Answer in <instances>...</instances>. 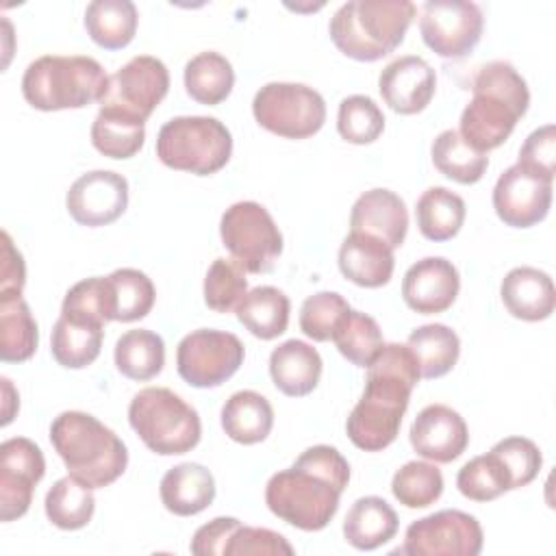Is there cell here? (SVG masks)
Segmentation results:
<instances>
[{
  "instance_id": "1",
  "label": "cell",
  "mask_w": 556,
  "mask_h": 556,
  "mask_svg": "<svg viewBox=\"0 0 556 556\" xmlns=\"http://www.w3.org/2000/svg\"><path fill=\"white\" fill-rule=\"evenodd\" d=\"M348 482L350 465L343 454L332 445H313L267 480L265 504L282 521L317 532L337 515Z\"/></svg>"
},
{
  "instance_id": "2",
  "label": "cell",
  "mask_w": 556,
  "mask_h": 556,
  "mask_svg": "<svg viewBox=\"0 0 556 556\" xmlns=\"http://www.w3.org/2000/svg\"><path fill=\"white\" fill-rule=\"evenodd\" d=\"M419 378V363L408 345L380 348L367 365L365 391L345 421L348 437L358 450L380 452L395 441Z\"/></svg>"
},
{
  "instance_id": "3",
  "label": "cell",
  "mask_w": 556,
  "mask_h": 556,
  "mask_svg": "<svg viewBox=\"0 0 556 556\" xmlns=\"http://www.w3.org/2000/svg\"><path fill=\"white\" fill-rule=\"evenodd\" d=\"M473 98L460 115V137L476 150L486 154L500 148L526 115L530 91L523 76L508 61H491L482 65L471 83Z\"/></svg>"
},
{
  "instance_id": "4",
  "label": "cell",
  "mask_w": 556,
  "mask_h": 556,
  "mask_svg": "<svg viewBox=\"0 0 556 556\" xmlns=\"http://www.w3.org/2000/svg\"><path fill=\"white\" fill-rule=\"evenodd\" d=\"M50 443L70 476L91 489L115 482L128 465L124 441L100 419L83 410H65L50 426Z\"/></svg>"
},
{
  "instance_id": "5",
  "label": "cell",
  "mask_w": 556,
  "mask_h": 556,
  "mask_svg": "<svg viewBox=\"0 0 556 556\" xmlns=\"http://www.w3.org/2000/svg\"><path fill=\"white\" fill-rule=\"evenodd\" d=\"M417 13L408 0H350L330 17V39L354 61H378L393 52Z\"/></svg>"
},
{
  "instance_id": "6",
  "label": "cell",
  "mask_w": 556,
  "mask_h": 556,
  "mask_svg": "<svg viewBox=\"0 0 556 556\" xmlns=\"http://www.w3.org/2000/svg\"><path fill=\"white\" fill-rule=\"evenodd\" d=\"M109 76L91 56L46 54L28 63L22 93L33 109L63 111L100 102Z\"/></svg>"
},
{
  "instance_id": "7",
  "label": "cell",
  "mask_w": 556,
  "mask_h": 556,
  "mask_svg": "<svg viewBox=\"0 0 556 556\" xmlns=\"http://www.w3.org/2000/svg\"><path fill=\"white\" fill-rule=\"evenodd\" d=\"M128 421L146 447L161 456L191 452L202 437L198 410L165 387H146L135 393Z\"/></svg>"
},
{
  "instance_id": "8",
  "label": "cell",
  "mask_w": 556,
  "mask_h": 556,
  "mask_svg": "<svg viewBox=\"0 0 556 556\" xmlns=\"http://www.w3.org/2000/svg\"><path fill=\"white\" fill-rule=\"evenodd\" d=\"M232 154V135L206 115H180L165 122L156 135V156L163 165L208 176L219 172Z\"/></svg>"
},
{
  "instance_id": "9",
  "label": "cell",
  "mask_w": 556,
  "mask_h": 556,
  "mask_svg": "<svg viewBox=\"0 0 556 556\" xmlns=\"http://www.w3.org/2000/svg\"><path fill=\"white\" fill-rule=\"evenodd\" d=\"M224 248L248 274H267L282 254V235L269 211L252 200L228 206L219 222Z\"/></svg>"
},
{
  "instance_id": "10",
  "label": "cell",
  "mask_w": 556,
  "mask_h": 556,
  "mask_svg": "<svg viewBox=\"0 0 556 556\" xmlns=\"http://www.w3.org/2000/svg\"><path fill=\"white\" fill-rule=\"evenodd\" d=\"M252 113L258 126L285 137L306 139L326 122V102L319 91L302 83H267L254 100Z\"/></svg>"
},
{
  "instance_id": "11",
  "label": "cell",
  "mask_w": 556,
  "mask_h": 556,
  "mask_svg": "<svg viewBox=\"0 0 556 556\" xmlns=\"http://www.w3.org/2000/svg\"><path fill=\"white\" fill-rule=\"evenodd\" d=\"M243 356L245 350L237 334L200 328L180 339L176 350V369L187 384L195 389H211L232 378L243 365Z\"/></svg>"
},
{
  "instance_id": "12",
  "label": "cell",
  "mask_w": 556,
  "mask_h": 556,
  "mask_svg": "<svg viewBox=\"0 0 556 556\" xmlns=\"http://www.w3.org/2000/svg\"><path fill=\"white\" fill-rule=\"evenodd\" d=\"M484 534L480 521L463 510L445 508L413 521L406 528L404 545L393 554L410 556H478Z\"/></svg>"
},
{
  "instance_id": "13",
  "label": "cell",
  "mask_w": 556,
  "mask_h": 556,
  "mask_svg": "<svg viewBox=\"0 0 556 556\" xmlns=\"http://www.w3.org/2000/svg\"><path fill=\"white\" fill-rule=\"evenodd\" d=\"M169 89V72L156 56H132L113 76L100 98V109H113L146 122Z\"/></svg>"
},
{
  "instance_id": "14",
  "label": "cell",
  "mask_w": 556,
  "mask_h": 556,
  "mask_svg": "<svg viewBox=\"0 0 556 556\" xmlns=\"http://www.w3.org/2000/svg\"><path fill=\"white\" fill-rule=\"evenodd\" d=\"M484 17L476 2L428 0L421 7L419 30L424 43L443 59L467 56L482 37Z\"/></svg>"
},
{
  "instance_id": "15",
  "label": "cell",
  "mask_w": 556,
  "mask_h": 556,
  "mask_svg": "<svg viewBox=\"0 0 556 556\" xmlns=\"http://www.w3.org/2000/svg\"><path fill=\"white\" fill-rule=\"evenodd\" d=\"M46 473V458L26 437L7 439L0 445V519L13 521L26 515L33 491Z\"/></svg>"
},
{
  "instance_id": "16",
  "label": "cell",
  "mask_w": 556,
  "mask_h": 556,
  "mask_svg": "<svg viewBox=\"0 0 556 556\" xmlns=\"http://www.w3.org/2000/svg\"><path fill=\"white\" fill-rule=\"evenodd\" d=\"M552 206V180L515 163L493 187V208L513 228H530L545 219Z\"/></svg>"
},
{
  "instance_id": "17",
  "label": "cell",
  "mask_w": 556,
  "mask_h": 556,
  "mask_svg": "<svg viewBox=\"0 0 556 556\" xmlns=\"http://www.w3.org/2000/svg\"><path fill=\"white\" fill-rule=\"evenodd\" d=\"M65 206L80 226H106L128 206V180L111 169L87 172L72 182Z\"/></svg>"
},
{
  "instance_id": "18",
  "label": "cell",
  "mask_w": 556,
  "mask_h": 556,
  "mask_svg": "<svg viewBox=\"0 0 556 556\" xmlns=\"http://www.w3.org/2000/svg\"><path fill=\"white\" fill-rule=\"evenodd\" d=\"M458 289V269L443 256H426L413 263L402 280V298L406 306L419 315L447 311L454 304Z\"/></svg>"
},
{
  "instance_id": "19",
  "label": "cell",
  "mask_w": 556,
  "mask_h": 556,
  "mask_svg": "<svg viewBox=\"0 0 556 556\" xmlns=\"http://www.w3.org/2000/svg\"><path fill=\"white\" fill-rule=\"evenodd\" d=\"M413 450L432 463H452L469 445L465 419L445 404H430L419 410L408 432Z\"/></svg>"
},
{
  "instance_id": "20",
  "label": "cell",
  "mask_w": 556,
  "mask_h": 556,
  "mask_svg": "<svg viewBox=\"0 0 556 556\" xmlns=\"http://www.w3.org/2000/svg\"><path fill=\"white\" fill-rule=\"evenodd\" d=\"M378 89L391 111L415 115L430 104L437 89V76L426 59L404 54L393 59L380 72Z\"/></svg>"
},
{
  "instance_id": "21",
  "label": "cell",
  "mask_w": 556,
  "mask_h": 556,
  "mask_svg": "<svg viewBox=\"0 0 556 556\" xmlns=\"http://www.w3.org/2000/svg\"><path fill=\"white\" fill-rule=\"evenodd\" d=\"M408 230L404 200L389 189H369L352 206L350 232H363L384 241L391 250L400 248Z\"/></svg>"
},
{
  "instance_id": "22",
  "label": "cell",
  "mask_w": 556,
  "mask_h": 556,
  "mask_svg": "<svg viewBox=\"0 0 556 556\" xmlns=\"http://www.w3.org/2000/svg\"><path fill=\"white\" fill-rule=\"evenodd\" d=\"M500 295L506 311L523 321L547 319L556 306V289L549 274L528 265L515 267L504 276Z\"/></svg>"
},
{
  "instance_id": "23",
  "label": "cell",
  "mask_w": 556,
  "mask_h": 556,
  "mask_svg": "<svg viewBox=\"0 0 556 556\" xmlns=\"http://www.w3.org/2000/svg\"><path fill=\"white\" fill-rule=\"evenodd\" d=\"M393 250L376 237L350 232L339 248V269L358 287L376 289L387 285L393 276Z\"/></svg>"
},
{
  "instance_id": "24",
  "label": "cell",
  "mask_w": 556,
  "mask_h": 556,
  "mask_svg": "<svg viewBox=\"0 0 556 556\" xmlns=\"http://www.w3.org/2000/svg\"><path fill=\"white\" fill-rule=\"evenodd\" d=\"M319 352L300 339H289L271 350L269 376L276 389L289 397L308 395L321 378Z\"/></svg>"
},
{
  "instance_id": "25",
  "label": "cell",
  "mask_w": 556,
  "mask_h": 556,
  "mask_svg": "<svg viewBox=\"0 0 556 556\" xmlns=\"http://www.w3.org/2000/svg\"><path fill=\"white\" fill-rule=\"evenodd\" d=\"M159 493L163 506L169 513L178 517H191L213 504L215 478L200 463H180L165 471Z\"/></svg>"
},
{
  "instance_id": "26",
  "label": "cell",
  "mask_w": 556,
  "mask_h": 556,
  "mask_svg": "<svg viewBox=\"0 0 556 556\" xmlns=\"http://www.w3.org/2000/svg\"><path fill=\"white\" fill-rule=\"evenodd\" d=\"M400 519L391 504L378 495L358 497L343 519L345 541L363 552L389 543L397 532Z\"/></svg>"
},
{
  "instance_id": "27",
  "label": "cell",
  "mask_w": 556,
  "mask_h": 556,
  "mask_svg": "<svg viewBox=\"0 0 556 556\" xmlns=\"http://www.w3.org/2000/svg\"><path fill=\"white\" fill-rule=\"evenodd\" d=\"M222 428L241 445L261 443L274 428V408L256 391H237L222 406Z\"/></svg>"
},
{
  "instance_id": "28",
  "label": "cell",
  "mask_w": 556,
  "mask_h": 556,
  "mask_svg": "<svg viewBox=\"0 0 556 556\" xmlns=\"http://www.w3.org/2000/svg\"><path fill=\"white\" fill-rule=\"evenodd\" d=\"M137 20L130 0H93L85 9L87 35L104 50L126 48L137 33Z\"/></svg>"
},
{
  "instance_id": "29",
  "label": "cell",
  "mask_w": 556,
  "mask_h": 556,
  "mask_svg": "<svg viewBox=\"0 0 556 556\" xmlns=\"http://www.w3.org/2000/svg\"><path fill=\"white\" fill-rule=\"evenodd\" d=\"M104 326L78 321L61 315L52 328L50 352L52 358L65 369H83L91 365L102 350Z\"/></svg>"
},
{
  "instance_id": "30",
  "label": "cell",
  "mask_w": 556,
  "mask_h": 556,
  "mask_svg": "<svg viewBox=\"0 0 556 556\" xmlns=\"http://www.w3.org/2000/svg\"><path fill=\"white\" fill-rule=\"evenodd\" d=\"M106 280V304L109 321H137L143 319L154 306V285L152 280L132 267L115 269L104 276Z\"/></svg>"
},
{
  "instance_id": "31",
  "label": "cell",
  "mask_w": 556,
  "mask_h": 556,
  "mask_svg": "<svg viewBox=\"0 0 556 556\" xmlns=\"http://www.w3.org/2000/svg\"><path fill=\"white\" fill-rule=\"evenodd\" d=\"M289 298L276 287H256L237 304V319L258 339L271 341L289 326Z\"/></svg>"
},
{
  "instance_id": "32",
  "label": "cell",
  "mask_w": 556,
  "mask_h": 556,
  "mask_svg": "<svg viewBox=\"0 0 556 556\" xmlns=\"http://www.w3.org/2000/svg\"><path fill=\"white\" fill-rule=\"evenodd\" d=\"M113 358L122 376L137 382H146L161 374L165 365V343L161 334L152 330H128L117 339Z\"/></svg>"
},
{
  "instance_id": "33",
  "label": "cell",
  "mask_w": 556,
  "mask_h": 556,
  "mask_svg": "<svg viewBox=\"0 0 556 556\" xmlns=\"http://www.w3.org/2000/svg\"><path fill=\"white\" fill-rule=\"evenodd\" d=\"M235 87V70L226 56L206 50L195 54L185 65V89L191 100L215 106L224 102Z\"/></svg>"
},
{
  "instance_id": "34",
  "label": "cell",
  "mask_w": 556,
  "mask_h": 556,
  "mask_svg": "<svg viewBox=\"0 0 556 556\" xmlns=\"http://www.w3.org/2000/svg\"><path fill=\"white\" fill-rule=\"evenodd\" d=\"M467 208L458 193L445 187L426 189L415 206L419 232L430 241H447L463 228Z\"/></svg>"
},
{
  "instance_id": "35",
  "label": "cell",
  "mask_w": 556,
  "mask_h": 556,
  "mask_svg": "<svg viewBox=\"0 0 556 556\" xmlns=\"http://www.w3.org/2000/svg\"><path fill=\"white\" fill-rule=\"evenodd\" d=\"M406 345L419 363L421 378L432 380L445 376L458 361L460 339L445 324H426L408 334Z\"/></svg>"
},
{
  "instance_id": "36",
  "label": "cell",
  "mask_w": 556,
  "mask_h": 556,
  "mask_svg": "<svg viewBox=\"0 0 556 556\" xmlns=\"http://www.w3.org/2000/svg\"><path fill=\"white\" fill-rule=\"evenodd\" d=\"M39 343L37 321L22 295L0 298V361L24 363Z\"/></svg>"
},
{
  "instance_id": "37",
  "label": "cell",
  "mask_w": 556,
  "mask_h": 556,
  "mask_svg": "<svg viewBox=\"0 0 556 556\" xmlns=\"http://www.w3.org/2000/svg\"><path fill=\"white\" fill-rule=\"evenodd\" d=\"M146 122L113 109H100L91 124L93 148L109 159L135 156L146 139Z\"/></svg>"
},
{
  "instance_id": "38",
  "label": "cell",
  "mask_w": 556,
  "mask_h": 556,
  "mask_svg": "<svg viewBox=\"0 0 556 556\" xmlns=\"http://www.w3.org/2000/svg\"><path fill=\"white\" fill-rule=\"evenodd\" d=\"M430 152H432L434 167L445 178L458 185L478 182L489 167V156L482 152H476L454 128L439 132L432 141Z\"/></svg>"
},
{
  "instance_id": "39",
  "label": "cell",
  "mask_w": 556,
  "mask_h": 556,
  "mask_svg": "<svg viewBox=\"0 0 556 556\" xmlns=\"http://www.w3.org/2000/svg\"><path fill=\"white\" fill-rule=\"evenodd\" d=\"M46 517L61 530L85 528L96 510L93 489L76 480L74 476L59 478L46 493Z\"/></svg>"
},
{
  "instance_id": "40",
  "label": "cell",
  "mask_w": 556,
  "mask_h": 556,
  "mask_svg": "<svg viewBox=\"0 0 556 556\" xmlns=\"http://www.w3.org/2000/svg\"><path fill=\"white\" fill-rule=\"evenodd\" d=\"M332 341L341 356H345L356 367H367L384 345L378 321L352 308L337 324Z\"/></svg>"
},
{
  "instance_id": "41",
  "label": "cell",
  "mask_w": 556,
  "mask_h": 556,
  "mask_svg": "<svg viewBox=\"0 0 556 556\" xmlns=\"http://www.w3.org/2000/svg\"><path fill=\"white\" fill-rule=\"evenodd\" d=\"M393 497L406 508H426L443 493V476L434 463L408 460L391 480Z\"/></svg>"
},
{
  "instance_id": "42",
  "label": "cell",
  "mask_w": 556,
  "mask_h": 556,
  "mask_svg": "<svg viewBox=\"0 0 556 556\" xmlns=\"http://www.w3.org/2000/svg\"><path fill=\"white\" fill-rule=\"evenodd\" d=\"M458 491L473 502H491L510 489V478L500 458L489 452L465 463L456 476Z\"/></svg>"
},
{
  "instance_id": "43",
  "label": "cell",
  "mask_w": 556,
  "mask_h": 556,
  "mask_svg": "<svg viewBox=\"0 0 556 556\" xmlns=\"http://www.w3.org/2000/svg\"><path fill=\"white\" fill-rule=\"evenodd\" d=\"M337 130L348 143H374L384 130V115L369 96H348L339 104Z\"/></svg>"
},
{
  "instance_id": "44",
  "label": "cell",
  "mask_w": 556,
  "mask_h": 556,
  "mask_svg": "<svg viewBox=\"0 0 556 556\" xmlns=\"http://www.w3.org/2000/svg\"><path fill=\"white\" fill-rule=\"evenodd\" d=\"M248 293L241 265L232 258H215L204 276V302L215 313H230Z\"/></svg>"
},
{
  "instance_id": "45",
  "label": "cell",
  "mask_w": 556,
  "mask_h": 556,
  "mask_svg": "<svg viewBox=\"0 0 556 556\" xmlns=\"http://www.w3.org/2000/svg\"><path fill=\"white\" fill-rule=\"evenodd\" d=\"M350 311V304L337 291L308 295L300 308V328L313 341H330L337 324Z\"/></svg>"
},
{
  "instance_id": "46",
  "label": "cell",
  "mask_w": 556,
  "mask_h": 556,
  "mask_svg": "<svg viewBox=\"0 0 556 556\" xmlns=\"http://www.w3.org/2000/svg\"><path fill=\"white\" fill-rule=\"evenodd\" d=\"M491 452L500 458L510 478V489H521L530 484L543 465L541 450L534 441L526 437H506L497 441Z\"/></svg>"
},
{
  "instance_id": "47",
  "label": "cell",
  "mask_w": 556,
  "mask_h": 556,
  "mask_svg": "<svg viewBox=\"0 0 556 556\" xmlns=\"http://www.w3.org/2000/svg\"><path fill=\"white\" fill-rule=\"evenodd\" d=\"M61 315H65L70 319L104 326L109 321L104 276H93V278H85V280L76 282L63 298Z\"/></svg>"
},
{
  "instance_id": "48",
  "label": "cell",
  "mask_w": 556,
  "mask_h": 556,
  "mask_svg": "<svg viewBox=\"0 0 556 556\" xmlns=\"http://www.w3.org/2000/svg\"><path fill=\"white\" fill-rule=\"evenodd\" d=\"M291 554H293V547L282 534L269 528H252V526H239L224 549V556H291Z\"/></svg>"
},
{
  "instance_id": "49",
  "label": "cell",
  "mask_w": 556,
  "mask_h": 556,
  "mask_svg": "<svg viewBox=\"0 0 556 556\" xmlns=\"http://www.w3.org/2000/svg\"><path fill=\"white\" fill-rule=\"evenodd\" d=\"M519 165L526 169L554 180L556 172V128L554 124H545L528 135L519 150Z\"/></svg>"
},
{
  "instance_id": "50",
  "label": "cell",
  "mask_w": 556,
  "mask_h": 556,
  "mask_svg": "<svg viewBox=\"0 0 556 556\" xmlns=\"http://www.w3.org/2000/svg\"><path fill=\"white\" fill-rule=\"evenodd\" d=\"M241 526L235 517H215L213 521L200 526L191 539V554L195 556H224V549L232 532Z\"/></svg>"
},
{
  "instance_id": "51",
  "label": "cell",
  "mask_w": 556,
  "mask_h": 556,
  "mask_svg": "<svg viewBox=\"0 0 556 556\" xmlns=\"http://www.w3.org/2000/svg\"><path fill=\"white\" fill-rule=\"evenodd\" d=\"M26 282V265L22 252L13 245L9 232H2V261H0V298L22 295Z\"/></svg>"
},
{
  "instance_id": "52",
  "label": "cell",
  "mask_w": 556,
  "mask_h": 556,
  "mask_svg": "<svg viewBox=\"0 0 556 556\" xmlns=\"http://www.w3.org/2000/svg\"><path fill=\"white\" fill-rule=\"evenodd\" d=\"M0 382H2V397H4V406H2V426H7V424H11V419H13L15 410H17V406H20V400H17V393H15V389H13V384H11L9 378H2Z\"/></svg>"
}]
</instances>
